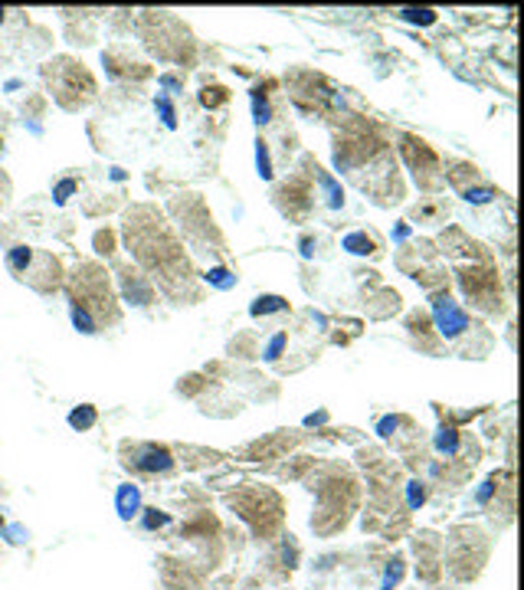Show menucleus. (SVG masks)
<instances>
[{
    "mask_svg": "<svg viewBox=\"0 0 524 590\" xmlns=\"http://www.w3.org/2000/svg\"><path fill=\"white\" fill-rule=\"evenodd\" d=\"M400 20H407V23H419V27H429V23H436V10H400Z\"/></svg>",
    "mask_w": 524,
    "mask_h": 590,
    "instance_id": "18",
    "label": "nucleus"
},
{
    "mask_svg": "<svg viewBox=\"0 0 524 590\" xmlns=\"http://www.w3.org/2000/svg\"><path fill=\"white\" fill-rule=\"evenodd\" d=\"M207 282H210V286H214V289H233L236 286V276L233 272H230V269H223V266H216V269H207V276H204Z\"/></svg>",
    "mask_w": 524,
    "mask_h": 590,
    "instance_id": "14",
    "label": "nucleus"
},
{
    "mask_svg": "<svg viewBox=\"0 0 524 590\" xmlns=\"http://www.w3.org/2000/svg\"><path fill=\"white\" fill-rule=\"evenodd\" d=\"M121 292H125V299L131 302V305H151L154 302V289H151V282L141 276V272H135V269H121Z\"/></svg>",
    "mask_w": 524,
    "mask_h": 590,
    "instance_id": "3",
    "label": "nucleus"
},
{
    "mask_svg": "<svg viewBox=\"0 0 524 590\" xmlns=\"http://www.w3.org/2000/svg\"><path fill=\"white\" fill-rule=\"evenodd\" d=\"M488 495H492V482H485V489L479 492V502H488Z\"/></svg>",
    "mask_w": 524,
    "mask_h": 590,
    "instance_id": "27",
    "label": "nucleus"
},
{
    "mask_svg": "<svg viewBox=\"0 0 524 590\" xmlns=\"http://www.w3.org/2000/svg\"><path fill=\"white\" fill-rule=\"evenodd\" d=\"M282 311H289V302L282 299V295H259L253 305H249V315L253 318H266V315H282Z\"/></svg>",
    "mask_w": 524,
    "mask_h": 590,
    "instance_id": "7",
    "label": "nucleus"
},
{
    "mask_svg": "<svg viewBox=\"0 0 524 590\" xmlns=\"http://www.w3.org/2000/svg\"><path fill=\"white\" fill-rule=\"evenodd\" d=\"M158 82H160V89H167V92H181L184 89V82L177 79V75H160Z\"/></svg>",
    "mask_w": 524,
    "mask_h": 590,
    "instance_id": "23",
    "label": "nucleus"
},
{
    "mask_svg": "<svg viewBox=\"0 0 524 590\" xmlns=\"http://www.w3.org/2000/svg\"><path fill=\"white\" fill-rule=\"evenodd\" d=\"M315 181H318L321 193H324V204L331 207V210H341V207H344V187H341V181H334L331 174L324 171V168H318V164H315Z\"/></svg>",
    "mask_w": 524,
    "mask_h": 590,
    "instance_id": "5",
    "label": "nucleus"
},
{
    "mask_svg": "<svg viewBox=\"0 0 524 590\" xmlns=\"http://www.w3.org/2000/svg\"><path fill=\"white\" fill-rule=\"evenodd\" d=\"M256 171H259V177L262 181H272V154H269V145L262 138L256 141Z\"/></svg>",
    "mask_w": 524,
    "mask_h": 590,
    "instance_id": "13",
    "label": "nucleus"
},
{
    "mask_svg": "<svg viewBox=\"0 0 524 590\" xmlns=\"http://www.w3.org/2000/svg\"><path fill=\"white\" fill-rule=\"evenodd\" d=\"M141 489L135 482H121L118 485V492H115V512H118V518L121 522H131V518H138L141 515Z\"/></svg>",
    "mask_w": 524,
    "mask_h": 590,
    "instance_id": "4",
    "label": "nucleus"
},
{
    "mask_svg": "<svg viewBox=\"0 0 524 590\" xmlns=\"http://www.w3.org/2000/svg\"><path fill=\"white\" fill-rule=\"evenodd\" d=\"M396 423H400V420H396V417H384V420H380V423H377V433H380V436H384V440H387V436H394Z\"/></svg>",
    "mask_w": 524,
    "mask_h": 590,
    "instance_id": "22",
    "label": "nucleus"
},
{
    "mask_svg": "<svg viewBox=\"0 0 524 590\" xmlns=\"http://www.w3.org/2000/svg\"><path fill=\"white\" fill-rule=\"evenodd\" d=\"M121 456H125V466L135 472H148V475H154V472H171L174 469V456L167 446H160V443H125L121 446Z\"/></svg>",
    "mask_w": 524,
    "mask_h": 590,
    "instance_id": "2",
    "label": "nucleus"
},
{
    "mask_svg": "<svg viewBox=\"0 0 524 590\" xmlns=\"http://www.w3.org/2000/svg\"><path fill=\"white\" fill-rule=\"evenodd\" d=\"M465 200H469V204H488V200H492V191H465Z\"/></svg>",
    "mask_w": 524,
    "mask_h": 590,
    "instance_id": "24",
    "label": "nucleus"
},
{
    "mask_svg": "<svg viewBox=\"0 0 524 590\" xmlns=\"http://www.w3.org/2000/svg\"><path fill=\"white\" fill-rule=\"evenodd\" d=\"M311 246H315V243H311L308 236H305V239H301V256H305V259H308L311 253H315V249H311Z\"/></svg>",
    "mask_w": 524,
    "mask_h": 590,
    "instance_id": "26",
    "label": "nucleus"
},
{
    "mask_svg": "<svg viewBox=\"0 0 524 590\" xmlns=\"http://www.w3.org/2000/svg\"><path fill=\"white\" fill-rule=\"evenodd\" d=\"M433 322H436V332L446 338L449 344L462 341L465 334L472 332V328H479V325L472 322V315L465 309H462L459 302L452 299L449 292H436L433 295Z\"/></svg>",
    "mask_w": 524,
    "mask_h": 590,
    "instance_id": "1",
    "label": "nucleus"
},
{
    "mask_svg": "<svg viewBox=\"0 0 524 590\" xmlns=\"http://www.w3.org/2000/svg\"><path fill=\"white\" fill-rule=\"evenodd\" d=\"M0 23H3V10H0Z\"/></svg>",
    "mask_w": 524,
    "mask_h": 590,
    "instance_id": "28",
    "label": "nucleus"
},
{
    "mask_svg": "<svg viewBox=\"0 0 524 590\" xmlns=\"http://www.w3.org/2000/svg\"><path fill=\"white\" fill-rule=\"evenodd\" d=\"M433 446H436V452H442V456H456V452H459V429L439 427L436 436H433Z\"/></svg>",
    "mask_w": 524,
    "mask_h": 590,
    "instance_id": "9",
    "label": "nucleus"
},
{
    "mask_svg": "<svg viewBox=\"0 0 524 590\" xmlns=\"http://www.w3.org/2000/svg\"><path fill=\"white\" fill-rule=\"evenodd\" d=\"M400 577H403V561L396 558V561H390V568H387V574H384V584H380V590H394L396 584H400Z\"/></svg>",
    "mask_w": 524,
    "mask_h": 590,
    "instance_id": "19",
    "label": "nucleus"
},
{
    "mask_svg": "<svg viewBox=\"0 0 524 590\" xmlns=\"http://www.w3.org/2000/svg\"><path fill=\"white\" fill-rule=\"evenodd\" d=\"M407 502H410V508H419V505L426 502V485L413 479V482L407 485Z\"/></svg>",
    "mask_w": 524,
    "mask_h": 590,
    "instance_id": "20",
    "label": "nucleus"
},
{
    "mask_svg": "<svg viewBox=\"0 0 524 590\" xmlns=\"http://www.w3.org/2000/svg\"><path fill=\"white\" fill-rule=\"evenodd\" d=\"M27 538H30V531H27V528H20V525L7 528V541H10V545H23Z\"/></svg>",
    "mask_w": 524,
    "mask_h": 590,
    "instance_id": "21",
    "label": "nucleus"
},
{
    "mask_svg": "<svg viewBox=\"0 0 524 590\" xmlns=\"http://www.w3.org/2000/svg\"><path fill=\"white\" fill-rule=\"evenodd\" d=\"M253 118H256V125H269L272 121V105H269L266 92H253Z\"/></svg>",
    "mask_w": 524,
    "mask_h": 590,
    "instance_id": "15",
    "label": "nucleus"
},
{
    "mask_svg": "<svg viewBox=\"0 0 524 590\" xmlns=\"http://www.w3.org/2000/svg\"><path fill=\"white\" fill-rule=\"evenodd\" d=\"M171 525V515L160 512V508H141V528L144 531H158V528Z\"/></svg>",
    "mask_w": 524,
    "mask_h": 590,
    "instance_id": "12",
    "label": "nucleus"
},
{
    "mask_svg": "<svg viewBox=\"0 0 524 590\" xmlns=\"http://www.w3.org/2000/svg\"><path fill=\"white\" fill-rule=\"evenodd\" d=\"M96 420H98V410L92 407V404H79L75 410H69L66 423H69L73 429H79V433H86V429L96 427Z\"/></svg>",
    "mask_w": 524,
    "mask_h": 590,
    "instance_id": "8",
    "label": "nucleus"
},
{
    "mask_svg": "<svg viewBox=\"0 0 524 590\" xmlns=\"http://www.w3.org/2000/svg\"><path fill=\"white\" fill-rule=\"evenodd\" d=\"M154 108H158L160 121H164V125H167V128H177V112H174L171 98L164 96V92H158V96H154Z\"/></svg>",
    "mask_w": 524,
    "mask_h": 590,
    "instance_id": "16",
    "label": "nucleus"
},
{
    "mask_svg": "<svg viewBox=\"0 0 524 590\" xmlns=\"http://www.w3.org/2000/svg\"><path fill=\"white\" fill-rule=\"evenodd\" d=\"M285 348H289V332H276L266 341V348H262V357H266L269 364H276L278 357L285 354Z\"/></svg>",
    "mask_w": 524,
    "mask_h": 590,
    "instance_id": "11",
    "label": "nucleus"
},
{
    "mask_svg": "<svg viewBox=\"0 0 524 590\" xmlns=\"http://www.w3.org/2000/svg\"><path fill=\"white\" fill-rule=\"evenodd\" d=\"M341 249H347L351 256H374L377 243H374V236L367 233V230H354V233H347L341 239Z\"/></svg>",
    "mask_w": 524,
    "mask_h": 590,
    "instance_id": "6",
    "label": "nucleus"
},
{
    "mask_svg": "<svg viewBox=\"0 0 524 590\" xmlns=\"http://www.w3.org/2000/svg\"><path fill=\"white\" fill-rule=\"evenodd\" d=\"M75 191H79V181H75V177H63V181H56V184H53V200H56L59 207H63Z\"/></svg>",
    "mask_w": 524,
    "mask_h": 590,
    "instance_id": "17",
    "label": "nucleus"
},
{
    "mask_svg": "<svg viewBox=\"0 0 524 590\" xmlns=\"http://www.w3.org/2000/svg\"><path fill=\"white\" fill-rule=\"evenodd\" d=\"M69 318H73V328L82 334H96L98 332V322L92 318V311H86L82 305H75V302H69Z\"/></svg>",
    "mask_w": 524,
    "mask_h": 590,
    "instance_id": "10",
    "label": "nucleus"
},
{
    "mask_svg": "<svg viewBox=\"0 0 524 590\" xmlns=\"http://www.w3.org/2000/svg\"><path fill=\"white\" fill-rule=\"evenodd\" d=\"M96 249L108 256V253H112V233H102V230H98V233H96Z\"/></svg>",
    "mask_w": 524,
    "mask_h": 590,
    "instance_id": "25",
    "label": "nucleus"
}]
</instances>
